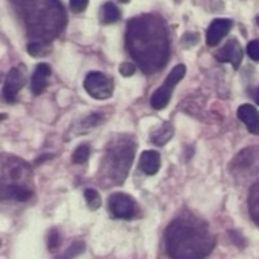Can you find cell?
<instances>
[{
	"label": "cell",
	"instance_id": "1",
	"mask_svg": "<svg viewBox=\"0 0 259 259\" xmlns=\"http://www.w3.org/2000/svg\"><path fill=\"white\" fill-rule=\"evenodd\" d=\"M126 44L131 56L144 73L161 70L170 53L167 29L156 15H143L129 21Z\"/></svg>",
	"mask_w": 259,
	"mask_h": 259
},
{
	"label": "cell",
	"instance_id": "2",
	"mask_svg": "<svg viewBox=\"0 0 259 259\" xmlns=\"http://www.w3.org/2000/svg\"><path fill=\"white\" fill-rule=\"evenodd\" d=\"M214 246V235L199 219L178 217L165 229V249L170 259H205Z\"/></svg>",
	"mask_w": 259,
	"mask_h": 259
},
{
	"label": "cell",
	"instance_id": "3",
	"mask_svg": "<svg viewBox=\"0 0 259 259\" xmlns=\"http://www.w3.org/2000/svg\"><path fill=\"white\" fill-rule=\"evenodd\" d=\"M23 18L29 36L41 42H49L65 24L64 8L56 0H24Z\"/></svg>",
	"mask_w": 259,
	"mask_h": 259
},
{
	"label": "cell",
	"instance_id": "4",
	"mask_svg": "<svg viewBox=\"0 0 259 259\" xmlns=\"http://www.w3.org/2000/svg\"><path fill=\"white\" fill-rule=\"evenodd\" d=\"M135 138L129 135H118L108 143L100 167L103 184L121 185L126 181L135 156Z\"/></svg>",
	"mask_w": 259,
	"mask_h": 259
},
{
	"label": "cell",
	"instance_id": "5",
	"mask_svg": "<svg viewBox=\"0 0 259 259\" xmlns=\"http://www.w3.org/2000/svg\"><path fill=\"white\" fill-rule=\"evenodd\" d=\"M3 185H27L32 187V170L30 167L15 158L9 156L2 165V187Z\"/></svg>",
	"mask_w": 259,
	"mask_h": 259
},
{
	"label": "cell",
	"instance_id": "6",
	"mask_svg": "<svg viewBox=\"0 0 259 259\" xmlns=\"http://www.w3.org/2000/svg\"><path fill=\"white\" fill-rule=\"evenodd\" d=\"M185 73H187V67H185L184 64L176 65V67L170 71V74H168L167 79L164 80L162 87H159V88L153 93V96H152V99H150V105H152L153 109H158V111H159V109H164V108L168 105L170 96H171L175 87L179 83V80H182V77L185 76Z\"/></svg>",
	"mask_w": 259,
	"mask_h": 259
},
{
	"label": "cell",
	"instance_id": "7",
	"mask_svg": "<svg viewBox=\"0 0 259 259\" xmlns=\"http://www.w3.org/2000/svg\"><path fill=\"white\" fill-rule=\"evenodd\" d=\"M108 209L115 219L132 220L138 215L140 208L137 202L124 193H114L108 199Z\"/></svg>",
	"mask_w": 259,
	"mask_h": 259
},
{
	"label": "cell",
	"instance_id": "8",
	"mask_svg": "<svg viewBox=\"0 0 259 259\" xmlns=\"http://www.w3.org/2000/svg\"><path fill=\"white\" fill-rule=\"evenodd\" d=\"M83 87H85L87 93L91 97L97 99V100L109 99L112 96V91H114V82H112V79L108 77V76H105L100 71H91V73H88L87 77H85Z\"/></svg>",
	"mask_w": 259,
	"mask_h": 259
},
{
	"label": "cell",
	"instance_id": "9",
	"mask_svg": "<svg viewBox=\"0 0 259 259\" xmlns=\"http://www.w3.org/2000/svg\"><path fill=\"white\" fill-rule=\"evenodd\" d=\"M231 170L237 178H250L253 173L256 175L259 171V149L250 147L241 150L240 155L234 159Z\"/></svg>",
	"mask_w": 259,
	"mask_h": 259
},
{
	"label": "cell",
	"instance_id": "10",
	"mask_svg": "<svg viewBox=\"0 0 259 259\" xmlns=\"http://www.w3.org/2000/svg\"><path fill=\"white\" fill-rule=\"evenodd\" d=\"M26 82V67L23 64L17 65L15 68H12L6 79H5V85H3V97L6 102H14L18 91L24 87Z\"/></svg>",
	"mask_w": 259,
	"mask_h": 259
},
{
	"label": "cell",
	"instance_id": "11",
	"mask_svg": "<svg viewBox=\"0 0 259 259\" xmlns=\"http://www.w3.org/2000/svg\"><path fill=\"white\" fill-rule=\"evenodd\" d=\"M231 29H232V20H229V18H217V20H214L209 24L208 32H206L208 46H211V47L217 46L229 33Z\"/></svg>",
	"mask_w": 259,
	"mask_h": 259
},
{
	"label": "cell",
	"instance_id": "12",
	"mask_svg": "<svg viewBox=\"0 0 259 259\" xmlns=\"http://www.w3.org/2000/svg\"><path fill=\"white\" fill-rule=\"evenodd\" d=\"M217 59L222 62H231L234 68H238L243 61V49L237 39H231L225 44V47L217 53Z\"/></svg>",
	"mask_w": 259,
	"mask_h": 259
},
{
	"label": "cell",
	"instance_id": "13",
	"mask_svg": "<svg viewBox=\"0 0 259 259\" xmlns=\"http://www.w3.org/2000/svg\"><path fill=\"white\" fill-rule=\"evenodd\" d=\"M237 115H238V118L247 126V129H249V132L250 134H255V135H258L259 134V111L255 108V106H252V105H249V103H246V105H241L240 108H238V112H237Z\"/></svg>",
	"mask_w": 259,
	"mask_h": 259
},
{
	"label": "cell",
	"instance_id": "14",
	"mask_svg": "<svg viewBox=\"0 0 259 259\" xmlns=\"http://www.w3.org/2000/svg\"><path fill=\"white\" fill-rule=\"evenodd\" d=\"M33 196L32 187L27 185H3L2 187V199L3 200H17L26 202Z\"/></svg>",
	"mask_w": 259,
	"mask_h": 259
},
{
	"label": "cell",
	"instance_id": "15",
	"mask_svg": "<svg viewBox=\"0 0 259 259\" xmlns=\"http://www.w3.org/2000/svg\"><path fill=\"white\" fill-rule=\"evenodd\" d=\"M161 167V156L158 152L155 150H146L143 152L141 158H140V168L143 173L149 175V176H153L158 173Z\"/></svg>",
	"mask_w": 259,
	"mask_h": 259
},
{
	"label": "cell",
	"instance_id": "16",
	"mask_svg": "<svg viewBox=\"0 0 259 259\" xmlns=\"http://www.w3.org/2000/svg\"><path fill=\"white\" fill-rule=\"evenodd\" d=\"M50 76V67L44 62L38 64L32 76V91L33 94H41L47 88V79Z\"/></svg>",
	"mask_w": 259,
	"mask_h": 259
},
{
	"label": "cell",
	"instance_id": "17",
	"mask_svg": "<svg viewBox=\"0 0 259 259\" xmlns=\"http://www.w3.org/2000/svg\"><path fill=\"white\" fill-rule=\"evenodd\" d=\"M120 17H121V12L112 2H106L100 8V21L103 24H112V23L118 21Z\"/></svg>",
	"mask_w": 259,
	"mask_h": 259
},
{
	"label": "cell",
	"instance_id": "18",
	"mask_svg": "<svg viewBox=\"0 0 259 259\" xmlns=\"http://www.w3.org/2000/svg\"><path fill=\"white\" fill-rule=\"evenodd\" d=\"M249 211L250 217L259 228V182L253 184L249 193Z\"/></svg>",
	"mask_w": 259,
	"mask_h": 259
},
{
	"label": "cell",
	"instance_id": "19",
	"mask_svg": "<svg viewBox=\"0 0 259 259\" xmlns=\"http://www.w3.org/2000/svg\"><path fill=\"white\" fill-rule=\"evenodd\" d=\"M171 137H173V124L164 123L156 132L152 134V143L156 146H164L171 140Z\"/></svg>",
	"mask_w": 259,
	"mask_h": 259
},
{
	"label": "cell",
	"instance_id": "20",
	"mask_svg": "<svg viewBox=\"0 0 259 259\" xmlns=\"http://www.w3.org/2000/svg\"><path fill=\"white\" fill-rule=\"evenodd\" d=\"M85 249H87V246L83 241H76L56 259H76L79 255H82L85 252Z\"/></svg>",
	"mask_w": 259,
	"mask_h": 259
},
{
	"label": "cell",
	"instance_id": "21",
	"mask_svg": "<svg viewBox=\"0 0 259 259\" xmlns=\"http://www.w3.org/2000/svg\"><path fill=\"white\" fill-rule=\"evenodd\" d=\"M90 155H91V149H90V146L88 144H82V146H79L76 150H74V153H73V162L74 164H85L87 161H88V158H90Z\"/></svg>",
	"mask_w": 259,
	"mask_h": 259
},
{
	"label": "cell",
	"instance_id": "22",
	"mask_svg": "<svg viewBox=\"0 0 259 259\" xmlns=\"http://www.w3.org/2000/svg\"><path fill=\"white\" fill-rule=\"evenodd\" d=\"M85 200H87V203H88V208L90 209H93V211H96V209H99L100 208V205H102V200H100V194L96 191V190H93V188H88V190H85Z\"/></svg>",
	"mask_w": 259,
	"mask_h": 259
},
{
	"label": "cell",
	"instance_id": "23",
	"mask_svg": "<svg viewBox=\"0 0 259 259\" xmlns=\"http://www.w3.org/2000/svg\"><path fill=\"white\" fill-rule=\"evenodd\" d=\"M27 52H29V55H32V56H44V55H47V53L50 52V49H49L47 42L35 41V42H30V44L27 46Z\"/></svg>",
	"mask_w": 259,
	"mask_h": 259
},
{
	"label": "cell",
	"instance_id": "24",
	"mask_svg": "<svg viewBox=\"0 0 259 259\" xmlns=\"http://www.w3.org/2000/svg\"><path fill=\"white\" fill-rule=\"evenodd\" d=\"M59 244H61L59 232H58L56 228H53V229H50L49 234H47V247H49L50 252H55V250L59 247Z\"/></svg>",
	"mask_w": 259,
	"mask_h": 259
},
{
	"label": "cell",
	"instance_id": "25",
	"mask_svg": "<svg viewBox=\"0 0 259 259\" xmlns=\"http://www.w3.org/2000/svg\"><path fill=\"white\" fill-rule=\"evenodd\" d=\"M88 2H90V0H70V8H71L73 12L79 14V12H82V11L87 9Z\"/></svg>",
	"mask_w": 259,
	"mask_h": 259
},
{
	"label": "cell",
	"instance_id": "26",
	"mask_svg": "<svg viewBox=\"0 0 259 259\" xmlns=\"http://www.w3.org/2000/svg\"><path fill=\"white\" fill-rule=\"evenodd\" d=\"M247 53L253 61H259V41H250L249 42Z\"/></svg>",
	"mask_w": 259,
	"mask_h": 259
},
{
	"label": "cell",
	"instance_id": "27",
	"mask_svg": "<svg viewBox=\"0 0 259 259\" xmlns=\"http://www.w3.org/2000/svg\"><path fill=\"white\" fill-rule=\"evenodd\" d=\"M120 73L123 74V76H126V77H129V76H132L134 73H135V65H134V62H123L121 65H120Z\"/></svg>",
	"mask_w": 259,
	"mask_h": 259
},
{
	"label": "cell",
	"instance_id": "28",
	"mask_svg": "<svg viewBox=\"0 0 259 259\" xmlns=\"http://www.w3.org/2000/svg\"><path fill=\"white\" fill-rule=\"evenodd\" d=\"M229 237H231V240H232L238 247H241V249H243V247L246 246L244 238H243V237H241V234H238L237 231H231V232H229Z\"/></svg>",
	"mask_w": 259,
	"mask_h": 259
},
{
	"label": "cell",
	"instance_id": "29",
	"mask_svg": "<svg viewBox=\"0 0 259 259\" xmlns=\"http://www.w3.org/2000/svg\"><path fill=\"white\" fill-rule=\"evenodd\" d=\"M118 2H121V3H127L129 0H118Z\"/></svg>",
	"mask_w": 259,
	"mask_h": 259
},
{
	"label": "cell",
	"instance_id": "30",
	"mask_svg": "<svg viewBox=\"0 0 259 259\" xmlns=\"http://www.w3.org/2000/svg\"><path fill=\"white\" fill-rule=\"evenodd\" d=\"M256 23H258V24H259V15H258V17H256Z\"/></svg>",
	"mask_w": 259,
	"mask_h": 259
}]
</instances>
